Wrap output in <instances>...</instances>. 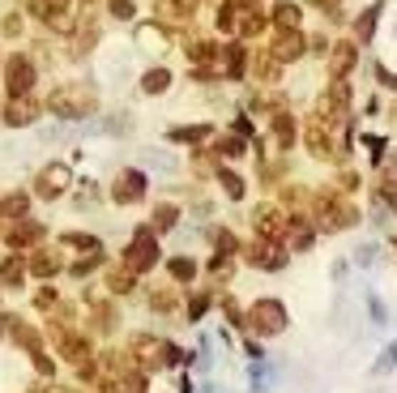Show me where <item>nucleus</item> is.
Here are the masks:
<instances>
[{
  "mask_svg": "<svg viewBox=\"0 0 397 393\" xmlns=\"http://www.w3.org/2000/svg\"><path fill=\"white\" fill-rule=\"evenodd\" d=\"M257 227H261V231L274 240V235L282 231V214H274V210H261V214H257Z\"/></svg>",
  "mask_w": 397,
  "mask_h": 393,
  "instance_id": "13",
  "label": "nucleus"
},
{
  "mask_svg": "<svg viewBox=\"0 0 397 393\" xmlns=\"http://www.w3.org/2000/svg\"><path fill=\"white\" fill-rule=\"evenodd\" d=\"M51 111H60V116H86L90 111V90H81V86L56 90L51 94Z\"/></svg>",
  "mask_w": 397,
  "mask_h": 393,
  "instance_id": "2",
  "label": "nucleus"
},
{
  "mask_svg": "<svg viewBox=\"0 0 397 393\" xmlns=\"http://www.w3.org/2000/svg\"><path fill=\"white\" fill-rule=\"evenodd\" d=\"M34 116H38V107H34L30 98H17V103H13V107L4 111V120H9V124H30Z\"/></svg>",
  "mask_w": 397,
  "mask_h": 393,
  "instance_id": "8",
  "label": "nucleus"
},
{
  "mask_svg": "<svg viewBox=\"0 0 397 393\" xmlns=\"http://www.w3.org/2000/svg\"><path fill=\"white\" fill-rule=\"evenodd\" d=\"M308 146H312V154H321V158L329 154V137H325V124H321V120L308 124Z\"/></svg>",
  "mask_w": 397,
  "mask_h": 393,
  "instance_id": "10",
  "label": "nucleus"
},
{
  "mask_svg": "<svg viewBox=\"0 0 397 393\" xmlns=\"http://www.w3.org/2000/svg\"><path fill=\"white\" fill-rule=\"evenodd\" d=\"M205 133H210V128H205V124H188V128H175V133H171V137H175V141H201V137H205Z\"/></svg>",
  "mask_w": 397,
  "mask_h": 393,
  "instance_id": "17",
  "label": "nucleus"
},
{
  "mask_svg": "<svg viewBox=\"0 0 397 393\" xmlns=\"http://www.w3.org/2000/svg\"><path fill=\"white\" fill-rule=\"evenodd\" d=\"M227 73H231V77H239V73H244V51H239V47H231V51H227Z\"/></svg>",
  "mask_w": 397,
  "mask_h": 393,
  "instance_id": "19",
  "label": "nucleus"
},
{
  "mask_svg": "<svg viewBox=\"0 0 397 393\" xmlns=\"http://www.w3.org/2000/svg\"><path fill=\"white\" fill-rule=\"evenodd\" d=\"M368 312H372L376 325H385V304H381V300H368Z\"/></svg>",
  "mask_w": 397,
  "mask_h": 393,
  "instance_id": "23",
  "label": "nucleus"
},
{
  "mask_svg": "<svg viewBox=\"0 0 397 393\" xmlns=\"http://www.w3.org/2000/svg\"><path fill=\"white\" fill-rule=\"evenodd\" d=\"M68 188V167H60V163H51L43 175H38V193L43 197H60Z\"/></svg>",
  "mask_w": 397,
  "mask_h": 393,
  "instance_id": "3",
  "label": "nucleus"
},
{
  "mask_svg": "<svg viewBox=\"0 0 397 393\" xmlns=\"http://www.w3.org/2000/svg\"><path fill=\"white\" fill-rule=\"evenodd\" d=\"M141 188H145V175H141V171H124V175L115 180V201H124V205H128V201H137V197H141Z\"/></svg>",
  "mask_w": 397,
  "mask_h": 393,
  "instance_id": "5",
  "label": "nucleus"
},
{
  "mask_svg": "<svg viewBox=\"0 0 397 393\" xmlns=\"http://www.w3.org/2000/svg\"><path fill=\"white\" fill-rule=\"evenodd\" d=\"M376 21H381V4H372V9H368L364 17H359V26H355V30H359V39H372V30H376Z\"/></svg>",
  "mask_w": 397,
  "mask_h": 393,
  "instance_id": "14",
  "label": "nucleus"
},
{
  "mask_svg": "<svg viewBox=\"0 0 397 393\" xmlns=\"http://www.w3.org/2000/svg\"><path fill=\"white\" fill-rule=\"evenodd\" d=\"M351 68H355V47H351V43H338V47H334V73L342 77V73H351Z\"/></svg>",
  "mask_w": 397,
  "mask_h": 393,
  "instance_id": "9",
  "label": "nucleus"
},
{
  "mask_svg": "<svg viewBox=\"0 0 397 393\" xmlns=\"http://www.w3.org/2000/svg\"><path fill=\"white\" fill-rule=\"evenodd\" d=\"M299 51H304V39H299L295 30H287V34L278 39V47H274V56H278V60H295Z\"/></svg>",
  "mask_w": 397,
  "mask_h": 393,
  "instance_id": "7",
  "label": "nucleus"
},
{
  "mask_svg": "<svg viewBox=\"0 0 397 393\" xmlns=\"http://www.w3.org/2000/svg\"><path fill=\"white\" fill-rule=\"evenodd\" d=\"M393 368H397V342L385 351V355H381V359H376V368H372V372H376V377H389Z\"/></svg>",
  "mask_w": 397,
  "mask_h": 393,
  "instance_id": "15",
  "label": "nucleus"
},
{
  "mask_svg": "<svg viewBox=\"0 0 397 393\" xmlns=\"http://www.w3.org/2000/svg\"><path fill=\"white\" fill-rule=\"evenodd\" d=\"M222 188H227L231 197H244V180H239L235 171H222Z\"/></svg>",
  "mask_w": 397,
  "mask_h": 393,
  "instance_id": "20",
  "label": "nucleus"
},
{
  "mask_svg": "<svg viewBox=\"0 0 397 393\" xmlns=\"http://www.w3.org/2000/svg\"><path fill=\"white\" fill-rule=\"evenodd\" d=\"M111 13H115V17H133V4H128V0H111Z\"/></svg>",
  "mask_w": 397,
  "mask_h": 393,
  "instance_id": "24",
  "label": "nucleus"
},
{
  "mask_svg": "<svg viewBox=\"0 0 397 393\" xmlns=\"http://www.w3.org/2000/svg\"><path fill=\"white\" fill-rule=\"evenodd\" d=\"M21 210H26V197H21V193H13V197L4 201V214H21Z\"/></svg>",
  "mask_w": 397,
  "mask_h": 393,
  "instance_id": "22",
  "label": "nucleus"
},
{
  "mask_svg": "<svg viewBox=\"0 0 397 393\" xmlns=\"http://www.w3.org/2000/svg\"><path fill=\"white\" fill-rule=\"evenodd\" d=\"M252 325H257V334H282L287 330V308L278 304V300H261L257 308H252Z\"/></svg>",
  "mask_w": 397,
  "mask_h": 393,
  "instance_id": "1",
  "label": "nucleus"
},
{
  "mask_svg": "<svg viewBox=\"0 0 397 393\" xmlns=\"http://www.w3.org/2000/svg\"><path fill=\"white\" fill-rule=\"evenodd\" d=\"M368 261H376V248H368V244H364V248H359V265H368Z\"/></svg>",
  "mask_w": 397,
  "mask_h": 393,
  "instance_id": "25",
  "label": "nucleus"
},
{
  "mask_svg": "<svg viewBox=\"0 0 397 393\" xmlns=\"http://www.w3.org/2000/svg\"><path fill=\"white\" fill-rule=\"evenodd\" d=\"M274 128H278V141H282V146H291V141H295V124H291V116H278V124H274Z\"/></svg>",
  "mask_w": 397,
  "mask_h": 393,
  "instance_id": "18",
  "label": "nucleus"
},
{
  "mask_svg": "<svg viewBox=\"0 0 397 393\" xmlns=\"http://www.w3.org/2000/svg\"><path fill=\"white\" fill-rule=\"evenodd\" d=\"M150 261H154V240H150V231H137V244L128 248V265L141 270V265H150Z\"/></svg>",
  "mask_w": 397,
  "mask_h": 393,
  "instance_id": "6",
  "label": "nucleus"
},
{
  "mask_svg": "<svg viewBox=\"0 0 397 393\" xmlns=\"http://www.w3.org/2000/svg\"><path fill=\"white\" fill-rule=\"evenodd\" d=\"M30 81H34V68H30V60H9V90L13 94H26L30 90Z\"/></svg>",
  "mask_w": 397,
  "mask_h": 393,
  "instance_id": "4",
  "label": "nucleus"
},
{
  "mask_svg": "<svg viewBox=\"0 0 397 393\" xmlns=\"http://www.w3.org/2000/svg\"><path fill=\"white\" fill-rule=\"evenodd\" d=\"M274 21H278L282 30H295V26H299V9H295V4H278V9H274Z\"/></svg>",
  "mask_w": 397,
  "mask_h": 393,
  "instance_id": "12",
  "label": "nucleus"
},
{
  "mask_svg": "<svg viewBox=\"0 0 397 393\" xmlns=\"http://www.w3.org/2000/svg\"><path fill=\"white\" fill-rule=\"evenodd\" d=\"M312 4H321V9H329V13H334V9H338L342 0H312Z\"/></svg>",
  "mask_w": 397,
  "mask_h": 393,
  "instance_id": "26",
  "label": "nucleus"
},
{
  "mask_svg": "<svg viewBox=\"0 0 397 393\" xmlns=\"http://www.w3.org/2000/svg\"><path fill=\"white\" fill-rule=\"evenodd\" d=\"M180 4H184V9H192V0H180Z\"/></svg>",
  "mask_w": 397,
  "mask_h": 393,
  "instance_id": "27",
  "label": "nucleus"
},
{
  "mask_svg": "<svg viewBox=\"0 0 397 393\" xmlns=\"http://www.w3.org/2000/svg\"><path fill=\"white\" fill-rule=\"evenodd\" d=\"M252 257H257V265H265V270H282V261H287L274 244H257V252H252Z\"/></svg>",
  "mask_w": 397,
  "mask_h": 393,
  "instance_id": "11",
  "label": "nucleus"
},
{
  "mask_svg": "<svg viewBox=\"0 0 397 393\" xmlns=\"http://www.w3.org/2000/svg\"><path fill=\"white\" fill-rule=\"evenodd\" d=\"M192 270H197V265H192L188 257H175V261H171V274H175V278H192Z\"/></svg>",
  "mask_w": 397,
  "mask_h": 393,
  "instance_id": "21",
  "label": "nucleus"
},
{
  "mask_svg": "<svg viewBox=\"0 0 397 393\" xmlns=\"http://www.w3.org/2000/svg\"><path fill=\"white\" fill-rule=\"evenodd\" d=\"M167 81H171V77H167L163 68H154V73H145V81H141V86H145L150 94H158V90H167Z\"/></svg>",
  "mask_w": 397,
  "mask_h": 393,
  "instance_id": "16",
  "label": "nucleus"
}]
</instances>
